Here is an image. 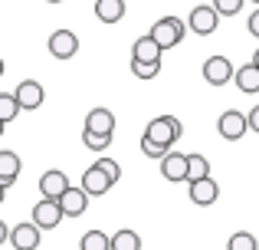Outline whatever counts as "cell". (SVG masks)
Segmentation results:
<instances>
[{"instance_id": "obj_1", "label": "cell", "mask_w": 259, "mask_h": 250, "mask_svg": "<svg viewBox=\"0 0 259 250\" xmlns=\"http://www.w3.org/2000/svg\"><path fill=\"white\" fill-rule=\"evenodd\" d=\"M181 135H184V125H181V119H174V116H158L145 125V138L154 141V145H164V148H174V141L181 138Z\"/></svg>"}, {"instance_id": "obj_2", "label": "cell", "mask_w": 259, "mask_h": 250, "mask_svg": "<svg viewBox=\"0 0 259 250\" xmlns=\"http://www.w3.org/2000/svg\"><path fill=\"white\" fill-rule=\"evenodd\" d=\"M184 33H187V23H184L181 17H161L158 23L151 26V33L148 37L158 43V50L164 53V50H174L177 43L184 40Z\"/></svg>"}, {"instance_id": "obj_3", "label": "cell", "mask_w": 259, "mask_h": 250, "mask_svg": "<svg viewBox=\"0 0 259 250\" xmlns=\"http://www.w3.org/2000/svg\"><path fill=\"white\" fill-rule=\"evenodd\" d=\"M13 99H17L20 112H33V109H39V105L46 102V89H43V83H36V79H23V83L13 89Z\"/></svg>"}, {"instance_id": "obj_4", "label": "cell", "mask_w": 259, "mask_h": 250, "mask_svg": "<svg viewBox=\"0 0 259 250\" xmlns=\"http://www.w3.org/2000/svg\"><path fill=\"white\" fill-rule=\"evenodd\" d=\"M56 204H59V211H63V218H82L85 207H89V194L82 191V188H72L69 185L56 198Z\"/></svg>"}, {"instance_id": "obj_5", "label": "cell", "mask_w": 259, "mask_h": 250, "mask_svg": "<svg viewBox=\"0 0 259 250\" xmlns=\"http://www.w3.org/2000/svg\"><path fill=\"white\" fill-rule=\"evenodd\" d=\"M217 132L223 135L227 141H240L246 135V116L240 109H227L220 119H217Z\"/></svg>"}, {"instance_id": "obj_6", "label": "cell", "mask_w": 259, "mask_h": 250, "mask_svg": "<svg viewBox=\"0 0 259 250\" xmlns=\"http://www.w3.org/2000/svg\"><path fill=\"white\" fill-rule=\"evenodd\" d=\"M59 221H63V211H59V204H56V201H50V198H43L36 207H33V221H30V224L39 227V231H56Z\"/></svg>"}, {"instance_id": "obj_7", "label": "cell", "mask_w": 259, "mask_h": 250, "mask_svg": "<svg viewBox=\"0 0 259 250\" xmlns=\"http://www.w3.org/2000/svg\"><path fill=\"white\" fill-rule=\"evenodd\" d=\"M233 63H230L227 56H210L203 59V79H207L210 86H227L230 79H233Z\"/></svg>"}, {"instance_id": "obj_8", "label": "cell", "mask_w": 259, "mask_h": 250, "mask_svg": "<svg viewBox=\"0 0 259 250\" xmlns=\"http://www.w3.org/2000/svg\"><path fill=\"white\" fill-rule=\"evenodd\" d=\"M217 10L210 4H200V7H194L190 10V17H187V30H194V33H200V37H210V33L217 30Z\"/></svg>"}, {"instance_id": "obj_9", "label": "cell", "mask_w": 259, "mask_h": 250, "mask_svg": "<svg viewBox=\"0 0 259 250\" xmlns=\"http://www.w3.org/2000/svg\"><path fill=\"white\" fill-rule=\"evenodd\" d=\"M50 53L56 59H72L79 53V37L72 30H53L50 33Z\"/></svg>"}, {"instance_id": "obj_10", "label": "cell", "mask_w": 259, "mask_h": 250, "mask_svg": "<svg viewBox=\"0 0 259 250\" xmlns=\"http://www.w3.org/2000/svg\"><path fill=\"white\" fill-rule=\"evenodd\" d=\"M85 132H92V135H112V132H115V112L105 109V105H95V109H89V116H85Z\"/></svg>"}, {"instance_id": "obj_11", "label": "cell", "mask_w": 259, "mask_h": 250, "mask_svg": "<svg viewBox=\"0 0 259 250\" xmlns=\"http://www.w3.org/2000/svg\"><path fill=\"white\" fill-rule=\"evenodd\" d=\"M79 188H82L89 198H102V194L112 188V181H108L105 171H99V168L92 165V168H85V171H82V185H79Z\"/></svg>"}, {"instance_id": "obj_12", "label": "cell", "mask_w": 259, "mask_h": 250, "mask_svg": "<svg viewBox=\"0 0 259 250\" xmlns=\"http://www.w3.org/2000/svg\"><path fill=\"white\" fill-rule=\"evenodd\" d=\"M39 234H43V231H39V227H33V224H17L7 240H10L17 250H36L39 247Z\"/></svg>"}, {"instance_id": "obj_13", "label": "cell", "mask_w": 259, "mask_h": 250, "mask_svg": "<svg viewBox=\"0 0 259 250\" xmlns=\"http://www.w3.org/2000/svg\"><path fill=\"white\" fill-rule=\"evenodd\" d=\"M161 174L167 181H187V155L181 152H167L161 158Z\"/></svg>"}, {"instance_id": "obj_14", "label": "cell", "mask_w": 259, "mask_h": 250, "mask_svg": "<svg viewBox=\"0 0 259 250\" xmlns=\"http://www.w3.org/2000/svg\"><path fill=\"white\" fill-rule=\"evenodd\" d=\"M217 198H220V188H217L213 178H200V181H194V185H190V201H194V204L210 207Z\"/></svg>"}, {"instance_id": "obj_15", "label": "cell", "mask_w": 259, "mask_h": 250, "mask_svg": "<svg viewBox=\"0 0 259 250\" xmlns=\"http://www.w3.org/2000/svg\"><path fill=\"white\" fill-rule=\"evenodd\" d=\"M23 171V161L17 152H0V188H10Z\"/></svg>"}, {"instance_id": "obj_16", "label": "cell", "mask_w": 259, "mask_h": 250, "mask_svg": "<svg viewBox=\"0 0 259 250\" xmlns=\"http://www.w3.org/2000/svg\"><path fill=\"white\" fill-rule=\"evenodd\" d=\"M66 188H69V178H66V171H56V168L39 178V191H43V198H50V201H56Z\"/></svg>"}, {"instance_id": "obj_17", "label": "cell", "mask_w": 259, "mask_h": 250, "mask_svg": "<svg viewBox=\"0 0 259 250\" xmlns=\"http://www.w3.org/2000/svg\"><path fill=\"white\" fill-rule=\"evenodd\" d=\"M125 0H95V17L102 20V23H118V20H125Z\"/></svg>"}, {"instance_id": "obj_18", "label": "cell", "mask_w": 259, "mask_h": 250, "mask_svg": "<svg viewBox=\"0 0 259 250\" xmlns=\"http://www.w3.org/2000/svg\"><path fill=\"white\" fill-rule=\"evenodd\" d=\"M132 59H138V63H161L158 43H154L151 37H138L135 46H132Z\"/></svg>"}, {"instance_id": "obj_19", "label": "cell", "mask_w": 259, "mask_h": 250, "mask_svg": "<svg viewBox=\"0 0 259 250\" xmlns=\"http://www.w3.org/2000/svg\"><path fill=\"white\" fill-rule=\"evenodd\" d=\"M233 83L240 86V92H249V96H253V92H259V69L253 63L240 66V69L233 73Z\"/></svg>"}, {"instance_id": "obj_20", "label": "cell", "mask_w": 259, "mask_h": 250, "mask_svg": "<svg viewBox=\"0 0 259 250\" xmlns=\"http://www.w3.org/2000/svg\"><path fill=\"white\" fill-rule=\"evenodd\" d=\"M200 178H210V161L203 155H187V185H194Z\"/></svg>"}, {"instance_id": "obj_21", "label": "cell", "mask_w": 259, "mask_h": 250, "mask_svg": "<svg viewBox=\"0 0 259 250\" xmlns=\"http://www.w3.org/2000/svg\"><path fill=\"white\" fill-rule=\"evenodd\" d=\"M79 247L82 250H112V237L102 231H85L82 240H79Z\"/></svg>"}, {"instance_id": "obj_22", "label": "cell", "mask_w": 259, "mask_h": 250, "mask_svg": "<svg viewBox=\"0 0 259 250\" xmlns=\"http://www.w3.org/2000/svg\"><path fill=\"white\" fill-rule=\"evenodd\" d=\"M112 250H141V237L135 231H125V227H121L112 237Z\"/></svg>"}, {"instance_id": "obj_23", "label": "cell", "mask_w": 259, "mask_h": 250, "mask_svg": "<svg viewBox=\"0 0 259 250\" xmlns=\"http://www.w3.org/2000/svg\"><path fill=\"white\" fill-rule=\"evenodd\" d=\"M227 250H259V240L249 231H236V234H230Z\"/></svg>"}, {"instance_id": "obj_24", "label": "cell", "mask_w": 259, "mask_h": 250, "mask_svg": "<svg viewBox=\"0 0 259 250\" xmlns=\"http://www.w3.org/2000/svg\"><path fill=\"white\" fill-rule=\"evenodd\" d=\"M20 116V105L17 99H13V92H0V122H13V119Z\"/></svg>"}, {"instance_id": "obj_25", "label": "cell", "mask_w": 259, "mask_h": 250, "mask_svg": "<svg viewBox=\"0 0 259 250\" xmlns=\"http://www.w3.org/2000/svg\"><path fill=\"white\" fill-rule=\"evenodd\" d=\"M243 4H246V0H213V10H217V17H236V13L243 10Z\"/></svg>"}, {"instance_id": "obj_26", "label": "cell", "mask_w": 259, "mask_h": 250, "mask_svg": "<svg viewBox=\"0 0 259 250\" xmlns=\"http://www.w3.org/2000/svg\"><path fill=\"white\" fill-rule=\"evenodd\" d=\"M82 145L92 148V152H105L112 145V135H92V132H82Z\"/></svg>"}, {"instance_id": "obj_27", "label": "cell", "mask_w": 259, "mask_h": 250, "mask_svg": "<svg viewBox=\"0 0 259 250\" xmlns=\"http://www.w3.org/2000/svg\"><path fill=\"white\" fill-rule=\"evenodd\" d=\"M132 73L138 79H154L161 73V63H138V59H132Z\"/></svg>"}, {"instance_id": "obj_28", "label": "cell", "mask_w": 259, "mask_h": 250, "mask_svg": "<svg viewBox=\"0 0 259 250\" xmlns=\"http://www.w3.org/2000/svg\"><path fill=\"white\" fill-rule=\"evenodd\" d=\"M95 168H99V171H105L112 185H115V181L121 178V165H118L115 158H99V161H95Z\"/></svg>"}, {"instance_id": "obj_29", "label": "cell", "mask_w": 259, "mask_h": 250, "mask_svg": "<svg viewBox=\"0 0 259 250\" xmlns=\"http://www.w3.org/2000/svg\"><path fill=\"white\" fill-rule=\"evenodd\" d=\"M141 152H145L148 158H164V155L171 152V148H164V145H154V141H148L145 135H141Z\"/></svg>"}, {"instance_id": "obj_30", "label": "cell", "mask_w": 259, "mask_h": 250, "mask_svg": "<svg viewBox=\"0 0 259 250\" xmlns=\"http://www.w3.org/2000/svg\"><path fill=\"white\" fill-rule=\"evenodd\" d=\"M246 128H253V132L259 135V105H256V109H249V112H246Z\"/></svg>"}, {"instance_id": "obj_31", "label": "cell", "mask_w": 259, "mask_h": 250, "mask_svg": "<svg viewBox=\"0 0 259 250\" xmlns=\"http://www.w3.org/2000/svg\"><path fill=\"white\" fill-rule=\"evenodd\" d=\"M246 30H249V33H253V37L259 40V10L253 13V17H249V23H246Z\"/></svg>"}, {"instance_id": "obj_32", "label": "cell", "mask_w": 259, "mask_h": 250, "mask_svg": "<svg viewBox=\"0 0 259 250\" xmlns=\"http://www.w3.org/2000/svg\"><path fill=\"white\" fill-rule=\"evenodd\" d=\"M7 237H10V231H7V224L0 221V244H7Z\"/></svg>"}, {"instance_id": "obj_33", "label": "cell", "mask_w": 259, "mask_h": 250, "mask_svg": "<svg viewBox=\"0 0 259 250\" xmlns=\"http://www.w3.org/2000/svg\"><path fill=\"white\" fill-rule=\"evenodd\" d=\"M253 66H256V69H259V50L253 53Z\"/></svg>"}, {"instance_id": "obj_34", "label": "cell", "mask_w": 259, "mask_h": 250, "mask_svg": "<svg viewBox=\"0 0 259 250\" xmlns=\"http://www.w3.org/2000/svg\"><path fill=\"white\" fill-rule=\"evenodd\" d=\"M4 198H7V188H0V204H4Z\"/></svg>"}, {"instance_id": "obj_35", "label": "cell", "mask_w": 259, "mask_h": 250, "mask_svg": "<svg viewBox=\"0 0 259 250\" xmlns=\"http://www.w3.org/2000/svg\"><path fill=\"white\" fill-rule=\"evenodd\" d=\"M4 69H7V66H4V56H0V76H4Z\"/></svg>"}, {"instance_id": "obj_36", "label": "cell", "mask_w": 259, "mask_h": 250, "mask_svg": "<svg viewBox=\"0 0 259 250\" xmlns=\"http://www.w3.org/2000/svg\"><path fill=\"white\" fill-rule=\"evenodd\" d=\"M46 4H59V0H46Z\"/></svg>"}, {"instance_id": "obj_37", "label": "cell", "mask_w": 259, "mask_h": 250, "mask_svg": "<svg viewBox=\"0 0 259 250\" xmlns=\"http://www.w3.org/2000/svg\"><path fill=\"white\" fill-rule=\"evenodd\" d=\"M0 135H4V122H0Z\"/></svg>"}, {"instance_id": "obj_38", "label": "cell", "mask_w": 259, "mask_h": 250, "mask_svg": "<svg viewBox=\"0 0 259 250\" xmlns=\"http://www.w3.org/2000/svg\"><path fill=\"white\" fill-rule=\"evenodd\" d=\"M249 4H259V0H249Z\"/></svg>"}]
</instances>
